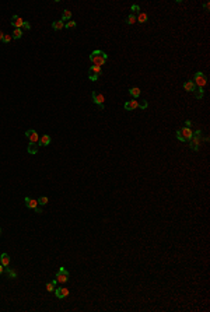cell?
Segmentation results:
<instances>
[{"label": "cell", "instance_id": "3", "mask_svg": "<svg viewBox=\"0 0 210 312\" xmlns=\"http://www.w3.org/2000/svg\"><path fill=\"white\" fill-rule=\"evenodd\" d=\"M199 146H200V130H196V132L192 134V137H190V140H189V147L192 148V150L198 151Z\"/></svg>", "mask_w": 210, "mask_h": 312}, {"label": "cell", "instance_id": "31", "mask_svg": "<svg viewBox=\"0 0 210 312\" xmlns=\"http://www.w3.org/2000/svg\"><path fill=\"white\" fill-rule=\"evenodd\" d=\"M23 28L28 31V29H31V24H29L28 21H24V24H23ZM23 28H21V29H23Z\"/></svg>", "mask_w": 210, "mask_h": 312}, {"label": "cell", "instance_id": "20", "mask_svg": "<svg viewBox=\"0 0 210 312\" xmlns=\"http://www.w3.org/2000/svg\"><path fill=\"white\" fill-rule=\"evenodd\" d=\"M129 94L133 97V99H136V98L140 95V88H137V87H133V88L129 90Z\"/></svg>", "mask_w": 210, "mask_h": 312}, {"label": "cell", "instance_id": "26", "mask_svg": "<svg viewBox=\"0 0 210 312\" xmlns=\"http://www.w3.org/2000/svg\"><path fill=\"white\" fill-rule=\"evenodd\" d=\"M76 25H77V24H76V21L70 20V21H67V23L65 24V27H66V28H74Z\"/></svg>", "mask_w": 210, "mask_h": 312}, {"label": "cell", "instance_id": "34", "mask_svg": "<svg viewBox=\"0 0 210 312\" xmlns=\"http://www.w3.org/2000/svg\"><path fill=\"white\" fill-rule=\"evenodd\" d=\"M3 37H4V34L0 31V41H3Z\"/></svg>", "mask_w": 210, "mask_h": 312}, {"label": "cell", "instance_id": "25", "mask_svg": "<svg viewBox=\"0 0 210 312\" xmlns=\"http://www.w3.org/2000/svg\"><path fill=\"white\" fill-rule=\"evenodd\" d=\"M48 202H49V199L46 196H41L38 199V204H48Z\"/></svg>", "mask_w": 210, "mask_h": 312}, {"label": "cell", "instance_id": "19", "mask_svg": "<svg viewBox=\"0 0 210 312\" xmlns=\"http://www.w3.org/2000/svg\"><path fill=\"white\" fill-rule=\"evenodd\" d=\"M21 37H23V29H21V28H14L11 38H14V39H20Z\"/></svg>", "mask_w": 210, "mask_h": 312}, {"label": "cell", "instance_id": "5", "mask_svg": "<svg viewBox=\"0 0 210 312\" xmlns=\"http://www.w3.org/2000/svg\"><path fill=\"white\" fill-rule=\"evenodd\" d=\"M102 74V70L101 67H97V66H91L88 70V78L90 81H97L98 78L101 77Z\"/></svg>", "mask_w": 210, "mask_h": 312}, {"label": "cell", "instance_id": "24", "mask_svg": "<svg viewBox=\"0 0 210 312\" xmlns=\"http://www.w3.org/2000/svg\"><path fill=\"white\" fill-rule=\"evenodd\" d=\"M203 95H205V91H203V88H196V90H195V97L198 98V99L203 98Z\"/></svg>", "mask_w": 210, "mask_h": 312}, {"label": "cell", "instance_id": "2", "mask_svg": "<svg viewBox=\"0 0 210 312\" xmlns=\"http://www.w3.org/2000/svg\"><path fill=\"white\" fill-rule=\"evenodd\" d=\"M192 134H193V132L189 127H182V129L177 130V139L179 142H189Z\"/></svg>", "mask_w": 210, "mask_h": 312}, {"label": "cell", "instance_id": "22", "mask_svg": "<svg viewBox=\"0 0 210 312\" xmlns=\"http://www.w3.org/2000/svg\"><path fill=\"white\" fill-rule=\"evenodd\" d=\"M55 288H56V280H53V281H51V283L46 284V291L53 292V291H55Z\"/></svg>", "mask_w": 210, "mask_h": 312}, {"label": "cell", "instance_id": "30", "mask_svg": "<svg viewBox=\"0 0 210 312\" xmlns=\"http://www.w3.org/2000/svg\"><path fill=\"white\" fill-rule=\"evenodd\" d=\"M11 41V35H7V34H4V37H3V42L4 44H8Z\"/></svg>", "mask_w": 210, "mask_h": 312}, {"label": "cell", "instance_id": "1", "mask_svg": "<svg viewBox=\"0 0 210 312\" xmlns=\"http://www.w3.org/2000/svg\"><path fill=\"white\" fill-rule=\"evenodd\" d=\"M107 60H108V55L105 52H102V50H100V49L94 50L90 55V62L93 63V66H97V67H101Z\"/></svg>", "mask_w": 210, "mask_h": 312}, {"label": "cell", "instance_id": "29", "mask_svg": "<svg viewBox=\"0 0 210 312\" xmlns=\"http://www.w3.org/2000/svg\"><path fill=\"white\" fill-rule=\"evenodd\" d=\"M147 106H149V102L146 101H141V102H139V108H141V109H146V108H147Z\"/></svg>", "mask_w": 210, "mask_h": 312}, {"label": "cell", "instance_id": "23", "mask_svg": "<svg viewBox=\"0 0 210 312\" xmlns=\"http://www.w3.org/2000/svg\"><path fill=\"white\" fill-rule=\"evenodd\" d=\"M134 23H136V16H134V14H129V16L126 17V24L132 25V24H134Z\"/></svg>", "mask_w": 210, "mask_h": 312}, {"label": "cell", "instance_id": "27", "mask_svg": "<svg viewBox=\"0 0 210 312\" xmlns=\"http://www.w3.org/2000/svg\"><path fill=\"white\" fill-rule=\"evenodd\" d=\"M6 272H7V274L10 276V277H17V273L13 270V269H4Z\"/></svg>", "mask_w": 210, "mask_h": 312}, {"label": "cell", "instance_id": "9", "mask_svg": "<svg viewBox=\"0 0 210 312\" xmlns=\"http://www.w3.org/2000/svg\"><path fill=\"white\" fill-rule=\"evenodd\" d=\"M25 136H27V139L29 140V143H38L39 142V136H38V133H36L34 129L27 130V132H25Z\"/></svg>", "mask_w": 210, "mask_h": 312}, {"label": "cell", "instance_id": "15", "mask_svg": "<svg viewBox=\"0 0 210 312\" xmlns=\"http://www.w3.org/2000/svg\"><path fill=\"white\" fill-rule=\"evenodd\" d=\"M0 263L3 265L4 268H8V265H10V256L7 253H2V256H0Z\"/></svg>", "mask_w": 210, "mask_h": 312}, {"label": "cell", "instance_id": "6", "mask_svg": "<svg viewBox=\"0 0 210 312\" xmlns=\"http://www.w3.org/2000/svg\"><path fill=\"white\" fill-rule=\"evenodd\" d=\"M67 280H69V272L62 266V268H59V270L56 273V281H59V283H66Z\"/></svg>", "mask_w": 210, "mask_h": 312}, {"label": "cell", "instance_id": "32", "mask_svg": "<svg viewBox=\"0 0 210 312\" xmlns=\"http://www.w3.org/2000/svg\"><path fill=\"white\" fill-rule=\"evenodd\" d=\"M185 125H186V127H190V126L193 125V123H192L190 121H186V122H185Z\"/></svg>", "mask_w": 210, "mask_h": 312}, {"label": "cell", "instance_id": "21", "mask_svg": "<svg viewBox=\"0 0 210 312\" xmlns=\"http://www.w3.org/2000/svg\"><path fill=\"white\" fill-rule=\"evenodd\" d=\"M70 18H72V11H70V10H65L63 14H62V21H63V23H65V21H70Z\"/></svg>", "mask_w": 210, "mask_h": 312}, {"label": "cell", "instance_id": "10", "mask_svg": "<svg viewBox=\"0 0 210 312\" xmlns=\"http://www.w3.org/2000/svg\"><path fill=\"white\" fill-rule=\"evenodd\" d=\"M23 24H24V21H23V18H21L20 16H13L11 17V25L14 27V28H23Z\"/></svg>", "mask_w": 210, "mask_h": 312}, {"label": "cell", "instance_id": "7", "mask_svg": "<svg viewBox=\"0 0 210 312\" xmlns=\"http://www.w3.org/2000/svg\"><path fill=\"white\" fill-rule=\"evenodd\" d=\"M91 97H93V101L97 104L101 109H104V101H105V97L102 95V94L97 93V91H93V94H91Z\"/></svg>", "mask_w": 210, "mask_h": 312}, {"label": "cell", "instance_id": "28", "mask_svg": "<svg viewBox=\"0 0 210 312\" xmlns=\"http://www.w3.org/2000/svg\"><path fill=\"white\" fill-rule=\"evenodd\" d=\"M130 8H132V11H134V13H140V6H137V4H132L130 6Z\"/></svg>", "mask_w": 210, "mask_h": 312}, {"label": "cell", "instance_id": "18", "mask_svg": "<svg viewBox=\"0 0 210 312\" xmlns=\"http://www.w3.org/2000/svg\"><path fill=\"white\" fill-rule=\"evenodd\" d=\"M38 151V143H29L28 144V153L29 154H36Z\"/></svg>", "mask_w": 210, "mask_h": 312}, {"label": "cell", "instance_id": "11", "mask_svg": "<svg viewBox=\"0 0 210 312\" xmlns=\"http://www.w3.org/2000/svg\"><path fill=\"white\" fill-rule=\"evenodd\" d=\"M123 108H125L126 111H133V109H136V108H139V101H136V99H132V101L125 102Z\"/></svg>", "mask_w": 210, "mask_h": 312}, {"label": "cell", "instance_id": "33", "mask_svg": "<svg viewBox=\"0 0 210 312\" xmlns=\"http://www.w3.org/2000/svg\"><path fill=\"white\" fill-rule=\"evenodd\" d=\"M3 272H4V266H3V265H2V263H0V274H2V273H3Z\"/></svg>", "mask_w": 210, "mask_h": 312}, {"label": "cell", "instance_id": "8", "mask_svg": "<svg viewBox=\"0 0 210 312\" xmlns=\"http://www.w3.org/2000/svg\"><path fill=\"white\" fill-rule=\"evenodd\" d=\"M24 202H25V206L28 207V209H32V210H35L36 213H42V210L38 207V200H34V199H31V197H25Z\"/></svg>", "mask_w": 210, "mask_h": 312}, {"label": "cell", "instance_id": "14", "mask_svg": "<svg viewBox=\"0 0 210 312\" xmlns=\"http://www.w3.org/2000/svg\"><path fill=\"white\" fill-rule=\"evenodd\" d=\"M49 143H51V136H48V134H44L42 137H39L38 146H49Z\"/></svg>", "mask_w": 210, "mask_h": 312}, {"label": "cell", "instance_id": "35", "mask_svg": "<svg viewBox=\"0 0 210 312\" xmlns=\"http://www.w3.org/2000/svg\"><path fill=\"white\" fill-rule=\"evenodd\" d=\"M0 235H2V230H0Z\"/></svg>", "mask_w": 210, "mask_h": 312}, {"label": "cell", "instance_id": "13", "mask_svg": "<svg viewBox=\"0 0 210 312\" xmlns=\"http://www.w3.org/2000/svg\"><path fill=\"white\" fill-rule=\"evenodd\" d=\"M184 90L185 91H188V93H195V90H196V85H195L193 81H185L184 83Z\"/></svg>", "mask_w": 210, "mask_h": 312}, {"label": "cell", "instance_id": "17", "mask_svg": "<svg viewBox=\"0 0 210 312\" xmlns=\"http://www.w3.org/2000/svg\"><path fill=\"white\" fill-rule=\"evenodd\" d=\"M147 20H149V17H147V14L146 13H139L137 17H136V21L137 23H140V24H144V23H147Z\"/></svg>", "mask_w": 210, "mask_h": 312}, {"label": "cell", "instance_id": "4", "mask_svg": "<svg viewBox=\"0 0 210 312\" xmlns=\"http://www.w3.org/2000/svg\"><path fill=\"white\" fill-rule=\"evenodd\" d=\"M193 83H195V85H196V88H203V87L206 85V83H207V78H206V76H205V73L198 72V73L195 74Z\"/></svg>", "mask_w": 210, "mask_h": 312}, {"label": "cell", "instance_id": "16", "mask_svg": "<svg viewBox=\"0 0 210 312\" xmlns=\"http://www.w3.org/2000/svg\"><path fill=\"white\" fill-rule=\"evenodd\" d=\"M52 28L55 29V31H60V29L65 28V23H63L62 20H59V21H53V23H52Z\"/></svg>", "mask_w": 210, "mask_h": 312}, {"label": "cell", "instance_id": "12", "mask_svg": "<svg viewBox=\"0 0 210 312\" xmlns=\"http://www.w3.org/2000/svg\"><path fill=\"white\" fill-rule=\"evenodd\" d=\"M55 294H56L57 298H65V297L69 295V290L65 287H60V288H55Z\"/></svg>", "mask_w": 210, "mask_h": 312}]
</instances>
